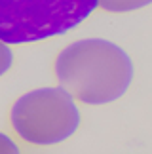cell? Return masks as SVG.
<instances>
[{
	"instance_id": "5",
	"label": "cell",
	"mask_w": 152,
	"mask_h": 154,
	"mask_svg": "<svg viewBox=\"0 0 152 154\" xmlns=\"http://www.w3.org/2000/svg\"><path fill=\"white\" fill-rule=\"evenodd\" d=\"M14 63H15V55H14L11 46L0 40V78L14 67Z\"/></svg>"
},
{
	"instance_id": "4",
	"label": "cell",
	"mask_w": 152,
	"mask_h": 154,
	"mask_svg": "<svg viewBox=\"0 0 152 154\" xmlns=\"http://www.w3.org/2000/svg\"><path fill=\"white\" fill-rule=\"evenodd\" d=\"M97 2L105 11H110V14H127V11L147 8V6L152 4V0H97Z\"/></svg>"
},
{
	"instance_id": "1",
	"label": "cell",
	"mask_w": 152,
	"mask_h": 154,
	"mask_svg": "<svg viewBox=\"0 0 152 154\" xmlns=\"http://www.w3.org/2000/svg\"><path fill=\"white\" fill-rule=\"evenodd\" d=\"M53 72L80 103L108 105L127 93L135 67L122 46L105 38H82L57 53Z\"/></svg>"
},
{
	"instance_id": "3",
	"label": "cell",
	"mask_w": 152,
	"mask_h": 154,
	"mask_svg": "<svg viewBox=\"0 0 152 154\" xmlns=\"http://www.w3.org/2000/svg\"><path fill=\"white\" fill-rule=\"evenodd\" d=\"M82 112L65 88H36L10 109L11 129L21 141L34 146H51L71 139L78 131Z\"/></svg>"
},
{
	"instance_id": "6",
	"label": "cell",
	"mask_w": 152,
	"mask_h": 154,
	"mask_svg": "<svg viewBox=\"0 0 152 154\" xmlns=\"http://www.w3.org/2000/svg\"><path fill=\"white\" fill-rule=\"evenodd\" d=\"M0 154H21L19 145L4 131H0Z\"/></svg>"
},
{
	"instance_id": "2",
	"label": "cell",
	"mask_w": 152,
	"mask_h": 154,
	"mask_svg": "<svg viewBox=\"0 0 152 154\" xmlns=\"http://www.w3.org/2000/svg\"><path fill=\"white\" fill-rule=\"evenodd\" d=\"M97 8V0H0V40L23 46L61 36Z\"/></svg>"
}]
</instances>
